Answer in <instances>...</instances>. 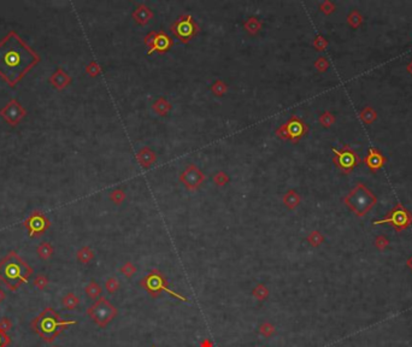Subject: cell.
Instances as JSON below:
<instances>
[{
	"instance_id": "cell-6",
	"label": "cell",
	"mask_w": 412,
	"mask_h": 347,
	"mask_svg": "<svg viewBox=\"0 0 412 347\" xmlns=\"http://www.w3.org/2000/svg\"><path fill=\"white\" fill-rule=\"evenodd\" d=\"M88 315L98 323L99 325H105L114 317L115 309L110 305L108 300L101 298L93 306L88 309Z\"/></svg>"
},
{
	"instance_id": "cell-1",
	"label": "cell",
	"mask_w": 412,
	"mask_h": 347,
	"mask_svg": "<svg viewBox=\"0 0 412 347\" xmlns=\"http://www.w3.org/2000/svg\"><path fill=\"white\" fill-rule=\"evenodd\" d=\"M40 60V56L16 31H10L0 41V77L10 87L22 81Z\"/></svg>"
},
{
	"instance_id": "cell-3",
	"label": "cell",
	"mask_w": 412,
	"mask_h": 347,
	"mask_svg": "<svg viewBox=\"0 0 412 347\" xmlns=\"http://www.w3.org/2000/svg\"><path fill=\"white\" fill-rule=\"evenodd\" d=\"M76 324L75 321H65L52 308H46L30 323V327L46 343H53L69 325Z\"/></svg>"
},
{
	"instance_id": "cell-10",
	"label": "cell",
	"mask_w": 412,
	"mask_h": 347,
	"mask_svg": "<svg viewBox=\"0 0 412 347\" xmlns=\"http://www.w3.org/2000/svg\"><path fill=\"white\" fill-rule=\"evenodd\" d=\"M92 257H93L92 251H90L88 247L81 248V250L77 252V258H79V260L82 261V263H88V261L92 260Z\"/></svg>"
},
{
	"instance_id": "cell-12",
	"label": "cell",
	"mask_w": 412,
	"mask_h": 347,
	"mask_svg": "<svg viewBox=\"0 0 412 347\" xmlns=\"http://www.w3.org/2000/svg\"><path fill=\"white\" fill-rule=\"evenodd\" d=\"M34 286H35L37 289L44 290L45 288L49 286V279L42 274L37 275V276L35 277V280H34Z\"/></svg>"
},
{
	"instance_id": "cell-9",
	"label": "cell",
	"mask_w": 412,
	"mask_h": 347,
	"mask_svg": "<svg viewBox=\"0 0 412 347\" xmlns=\"http://www.w3.org/2000/svg\"><path fill=\"white\" fill-rule=\"evenodd\" d=\"M79 304L80 299L77 298L74 293H68V294L63 298V306L66 310H74Z\"/></svg>"
},
{
	"instance_id": "cell-5",
	"label": "cell",
	"mask_w": 412,
	"mask_h": 347,
	"mask_svg": "<svg viewBox=\"0 0 412 347\" xmlns=\"http://www.w3.org/2000/svg\"><path fill=\"white\" fill-rule=\"evenodd\" d=\"M26 115V109L16 99L10 100L9 103L0 110V116L5 119L6 123L12 125V127L18 125V123L25 118Z\"/></svg>"
},
{
	"instance_id": "cell-14",
	"label": "cell",
	"mask_w": 412,
	"mask_h": 347,
	"mask_svg": "<svg viewBox=\"0 0 412 347\" xmlns=\"http://www.w3.org/2000/svg\"><path fill=\"white\" fill-rule=\"evenodd\" d=\"M11 344V339L5 332L0 329V347H7Z\"/></svg>"
},
{
	"instance_id": "cell-13",
	"label": "cell",
	"mask_w": 412,
	"mask_h": 347,
	"mask_svg": "<svg viewBox=\"0 0 412 347\" xmlns=\"http://www.w3.org/2000/svg\"><path fill=\"white\" fill-rule=\"evenodd\" d=\"M12 328V322L11 319H9L7 317H2L1 319H0V329L2 330V332L7 333L10 329Z\"/></svg>"
},
{
	"instance_id": "cell-7",
	"label": "cell",
	"mask_w": 412,
	"mask_h": 347,
	"mask_svg": "<svg viewBox=\"0 0 412 347\" xmlns=\"http://www.w3.org/2000/svg\"><path fill=\"white\" fill-rule=\"evenodd\" d=\"M49 81L50 84L55 88H57V89H64V88L68 87L69 84L71 82V77L69 76L63 69L58 68L55 73L51 75Z\"/></svg>"
},
{
	"instance_id": "cell-11",
	"label": "cell",
	"mask_w": 412,
	"mask_h": 347,
	"mask_svg": "<svg viewBox=\"0 0 412 347\" xmlns=\"http://www.w3.org/2000/svg\"><path fill=\"white\" fill-rule=\"evenodd\" d=\"M100 292H101L100 287H99L95 282H90V284L86 287V293H87V294L89 295L92 299L97 298L98 295L100 294Z\"/></svg>"
},
{
	"instance_id": "cell-2",
	"label": "cell",
	"mask_w": 412,
	"mask_h": 347,
	"mask_svg": "<svg viewBox=\"0 0 412 347\" xmlns=\"http://www.w3.org/2000/svg\"><path fill=\"white\" fill-rule=\"evenodd\" d=\"M33 273V268L15 251L9 252L0 260V281L4 282L12 292L17 290L23 284H27Z\"/></svg>"
},
{
	"instance_id": "cell-8",
	"label": "cell",
	"mask_w": 412,
	"mask_h": 347,
	"mask_svg": "<svg viewBox=\"0 0 412 347\" xmlns=\"http://www.w3.org/2000/svg\"><path fill=\"white\" fill-rule=\"evenodd\" d=\"M36 252L41 260H49L53 255V246L50 242H42L37 246Z\"/></svg>"
},
{
	"instance_id": "cell-15",
	"label": "cell",
	"mask_w": 412,
	"mask_h": 347,
	"mask_svg": "<svg viewBox=\"0 0 412 347\" xmlns=\"http://www.w3.org/2000/svg\"><path fill=\"white\" fill-rule=\"evenodd\" d=\"M5 298H6V294H5L4 290H2L1 288H0V304H1L2 301L5 300Z\"/></svg>"
},
{
	"instance_id": "cell-4",
	"label": "cell",
	"mask_w": 412,
	"mask_h": 347,
	"mask_svg": "<svg viewBox=\"0 0 412 347\" xmlns=\"http://www.w3.org/2000/svg\"><path fill=\"white\" fill-rule=\"evenodd\" d=\"M25 228L28 231L30 237H39L44 235L50 229L51 222L49 218L41 211H34L25 221Z\"/></svg>"
}]
</instances>
